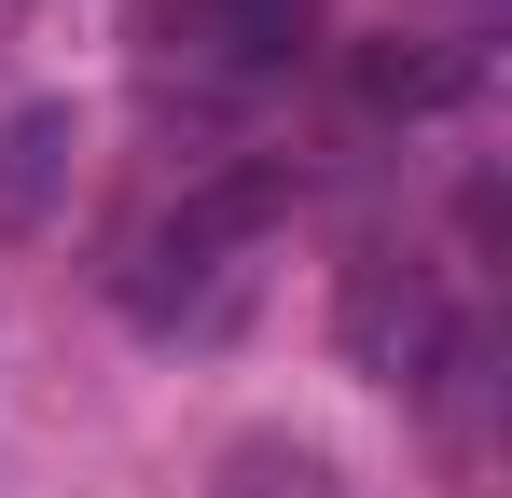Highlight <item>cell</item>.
I'll use <instances>...</instances> for the list:
<instances>
[{"mask_svg":"<svg viewBox=\"0 0 512 498\" xmlns=\"http://www.w3.org/2000/svg\"><path fill=\"white\" fill-rule=\"evenodd\" d=\"M485 83V42H388L374 70H360V97L374 111H443V97H471Z\"/></svg>","mask_w":512,"mask_h":498,"instance_id":"8992f818","label":"cell"},{"mask_svg":"<svg viewBox=\"0 0 512 498\" xmlns=\"http://www.w3.org/2000/svg\"><path fill=\"white\" fill-rule=\"evenodd\" d=\"M333 319H346V360H360L374 388H402V402H443V388L471 374V319H457V291H443L429 249H360Z\"/></svg>","mask_w":512,"mask_h":498,"instance_id":"7a4b0ae2","label":"cell"},{"mask_svg":"<svg viewBox=\"0 0 512 498\" xmlns=\"http://www.w3.org/2000/svg\"><path fill=\"white\" fill-rule=\"evenodd\" d=\"M70 153H84L70 97H28V111L0 125V236H42V208L70 194Z\"/></svg>","mask_w":512,"mask_h":498,"instance_id":"277c9868","label":"cell"},{"mask_svg":"<svg viewBox=\"0 0 512 498\" xmlns=\"http://www.w3.org/2000/svg\"><path fill=\"white\" fill-rule=\"evenodd\" d=\"M139 42L194 83H277L319 42V0H139Z\"/></svg>","mask_w":512,"mask_h":498,"instance_id":"3957f363","label":"cell"},{"mask_svg":"<svg viewBox=\"0 0 512 498\" xmlns=\"http://www.w3.org/2000/svg\"><path fill=\"white\" fill-rule=\"evenodd\" d=\"M277 208H291L277 166L194 180L167 222L139 236V263H125V319L153 332V346H208V332H236L250 291H263V249H277Z\"/></svg>","mask_w":512,"mask_h":498,"instance_id":"6da1fadb","label":"cell"},{"mask_svg":"<svg viewBox=\"0 0 512 498\" xmlns=\"http://www.w3.org/2000/svg\"><path fill=\"white\" fill-rule=\"evenodd\" d=\"M208 498H346V485H333V457L305 429H236L222 471H208Z\"/></svg>","mask_w":512,"mask_h":498,"instance_id":"5b68a950","label":"cell"}]
</instances>
